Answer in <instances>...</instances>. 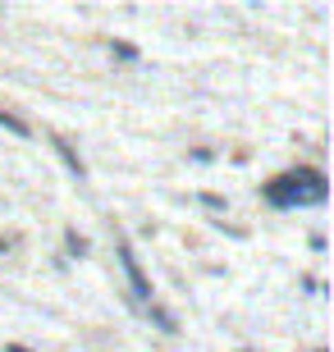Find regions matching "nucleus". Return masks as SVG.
<instances>
[{
    "label": "nucleus",
    "instance_id": "nucleus-1",
    "mask_svg": "<svg viewBox=\"0 0 334 352\" xmlns=\"http://www.w3.org/2000/svg\"><path fill=\"white\" fill-rule=\"evenodd\" d=\"M261 197H266L270 206H316V201H325V174L321 170H293V174H280V179H270L266 188H261Z\"/></svg>",
    "mask_w": 334,
    "mask_h": 352
},
{
    "label": "nucleus",
    "instance_id": "nucleus-2",
    "mask_svg": "<svg viewBox=\"0 0 334 352\" xmlns=\"http://www.w3.org/2000/svg\"><path fill=\"white\" fill-rule=\"evenodd\" d=\"M119 265H124V274H129V284H133V298L138 302H147L152 307V279L142 274V265H138V256H133V248L119 238Z\"/></svg>",
    "mask_w": 334,
    "mask_h": 352
},
{
    "label": "nucleus",
    "instance_id": "nucleus-3",
    "mask_svg": "<svg viewBox=\"0 0 334 352\" xmlns=\"http://www.w3.org/2000/svg\"><path fill=\"white\" fill-rule=\"evenodd\" d=\"M51 146H55V156H60V160H65V165H69V174H78V179L87 174V165L78 160V151H74V146L65 142V138H51Z\"/></svg>",
    "mask_w": 334,
    "mask_h": 352
},
{
    "label": "nucleus",
    "instance_id": "nucleus-4",
    "mask_svg": "<svg viewBox=\"0 0 334 352\" xmlns=\"http://www.w3.org/2000/svg\"><path fill=\"white\" fill-rule=\"evenodd\" d=\"M0 129H10L14 138H32V124H23V119L10 115V110H0Z\"/></svg>",
    "mask_w": 334,
    "mask_h": 352
},
{
    "label": "nucleus",
    "instance_id": "nucleus-5",
    "mask_svg": "<svg viewBox=\"0 0 334 352\" xmlns=\"http://www.w3.org/2000/svg\"><path fill=\"white\" fill-rule=\"evenodd\" d=\"M152 320H156L160 329H165V334H179V320H174V316H169L165 307H156V302H152Z\"/></svg>",
    "mask_w": 334,
    "mask_h": 352
},
{
    "label": "nucleus",
    "instance_id": "nucleus-6",
    "mask_svg": "<svg viewBox=\"0 0 334 352\" xmlns=\"http://www.w3.org/2000/svg\"><path fill=\"white\" fill-rule=\"evenodd\" d=\"M65 248H69V256H87V238L69 229V234H65Z\"/></svg>",
    "mask_w": 334,
    "mask_h": 352
},
{
    "label": "nucleus",
    "instance_id": "nucleus-7",
    "mask_svg": "<svg viewBox=\"0 0 334 352\" xmlns=\"http://www.w3.org/2000/svg\"><path fill=\"white\" fill-rule=\"evenodd\" d=\"M110 51H115V55H119V60H138V51H133L129 41H110Z\"/></svg>",
    "mask_w": 334,
    "mask_h": 352
},
{
    "label": "nucleus",
    "instance_id": "nucleus-8",
    "mask_svg": "<svg viewBox=\"0 0 334 352\" xmlns=\"http://www.w3.org/2000/svg\"><path fill=\"white\" fill-rule=\"evenodd\" d=\"M10 352H32V348H19V343H14V348H10Z\"/></svg>",
    "mask_w": 334,
    "mask_h": 352
},
{
    "label": "nucleus",
    "instance_id": "nucleus-9",
    "mask_svg": "<svg viewBox=\"0 0 334 352\" xmlns=\"http://www.w3.org/2000/svg\"><path fill=\"white\" fill-rule=\"evenodd\" d=\"M316 352H325V348H316Z\"/></svg>",
    "mask_w": 334,
    "mask_h": 352
}]
</instances>
